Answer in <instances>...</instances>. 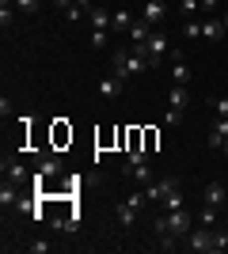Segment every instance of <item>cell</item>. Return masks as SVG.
Here are the masks:
<instances>
[{
  "label": "cell",
  "instance_id": "cell-4",
  "mask_svg": "<svg viewBox=\"0 0 228 254\" xmlns=\"http://www.w3.org/2000/svg\"><path fill=\"white\" fill-rule=\"evenodd\" d=\"M186 247H190L194 254H213V228L194 224V228H190V235H186Z\"/></svg>",
  "mask_w": 228,
  "mask_h": 254
},
{
  "label": "cell",
  "instance_id": "cell-19",
  "mask_svg": "<svg viewBox=\"0 0 228 254\" xmlns=\"http://www.w3.org/2000/svg\"><path fill=\"white\" fill-rule=\"evenodd\" d=\"M110 19H114V11H107V8H91V23H95V31H110Z\"/></svg>",
  "mask_w": 228,
  "mask_h": 254
},
{
  "label": "cell",
  "instance_id": "cell-31",
  "mask_svg": "<svg viewBox=\"0 0 228 254\" xmlns=\"http://www.w3.org/2000/svg\"><path fill=\"white\" fill-rule=\"evenodd\" d=\"M163 122H171V126H179V122H183V110H171V106H167V118H163Z\"/></svg>",
  "mask_w": 228,
  "mask_h": 254
},
{
  "label": "cell",
  "instance_id": "cell-2",
  "mask_svg": "<svg viewBox=\"0 0 228 254\" xmlns=\"http://www.w3.org/2000/svg\"><path fill=\"white\" fill-rule=\"evenodd\" d=\"M133 53H141L149 64H160V57H171V42H167L163 31H152V38L141 42V46H133Z\"/></svg>",
  "mask_w": 228,
  "mask_h": 254
},
{
  "label": "cell",
  "instance_id": "cell-34",
  "mask_svg": "<svg viewBox=\"0 0 228 254\" xmlns=\"http://www.w3.org/2000/svg\"><path fill=\"white\" fill-rule=\"evenodd\" d=\"M54 4H57V8H61V11H65V8H69V4H73V0H54Z\"/></svg>",
  "mask_w": 228,
  "mask_h": 254
},
{
  "label": "cell",
  "instance_id": "cell-25",
  "mask_svg": "<svg viewBox=\"0 0 228 254\" xmlns=\"http://www.w3.org/2000/svg\"><path fill=\"white\" fill-rule=\"evenodd\" d=\"M183 34H186V38H190V42H198V38H202V23H198V19H186Z\"/></svg>",
  "mask_w": 228,
  "mask_h": 254
},
{
  "label": "cell",
  "instance_id": "cell-29",
  "mask_svg": "<svg viewBox=\"0 0 228 254\" xmlns=\"http://www.w3.org/2000/svg\"><path fill=\"white\" fill-rule=\"evenodd\" d=\"M91 46L103 50V46H107V31H91Z\"/></svg>",
  "mask_w": 228,
  "mask_h": 254
},
{
  "label": "cell",
  "instance_id": "cell-10",
  "mask_svg": "<svg viewBox=\"0 0 228 254\" xmlns=\"http://www.w3.org/2000/svg\"><path fill=\"white\" fill-rule=\"evenodd\" d=\"M225 140H228V118H217L213 129H209V137H206V144H209V148H221Z\"/></svg>",
  "mask_w": 228,
  "mask_h": 254
},
{
  "label": "cell",
  "instance_id": "cell-36",
  "mask_svg": "<svg viewBox=\"0 0 228 254\" xmlns=\"http://www.w3.org/2000/svg\"><path fill=\"white\" fill-rule=\"evenodd\" d=\"M221 19H225V31H228V8H225V11H221Z\"/></svg>",
  "mask_w": 228,
  "mask_h": 254
},
{
  "label": "cell",
  "instance_id": "cell-5",
  "mask_svg": "<svg viewBox=\"0 0 228 254\" xmlns=\"http://www.w3.org/2000/svg\"><path fill=\"white\" fill-rule=\"evenodd\" d=\"M190 228H194V224H190V212H186V205H183V209H175V212H167V232H171V235L186 239V235H190Z\"/></svg>",
  "mask_w": 228,
  "mask_h": 254
},
{
  "label": "cell",
  "instance_id": "cell-30",
  "mask_svg": "<svg viewBox=\"0 0 228 254\" xmlns=\"http://www.w3.org/2000/svg\"><path fill=\"white\" fill-rule=\"evenodd\" d=\"M27 251H31V254H46V251H50V243H42V239H38V243H27Z\"/></svg>",
  "mask_w": 228,
  "mask_h": 254
},
{
  "label": "cell",
  "instance_id": "cell-24",
  "mask_svg": "<svg viewBox=\"0 0 228 254\" xmlns=\"http://www.w3.org/2000/svg\"><path fill=\"white\" fill-rule=\"evenodd\" d=\"M213 220H217V209H213V205H202V212H198V224L213 228Z\"/></svg>",
  "mask_w": 228,
  "mask_h": 254
},
{
  "label": "cell",
  "instance_id": "cell-6",
  "mask_svg": "<svg viewBox=\"0 0 228 254\" xmlns=\"http://www.w3.org/2000/svg\"><path fill=\"white\" fill-rule=\"evenodd\" d=\"M225 19H221V15H206V19H202V38H206V42H221V38H225Z\"/></svg>",
  "mask_w": 228,
  "mask_h": 254
},
{
  "label": "cell",
  "instance_id": "cell-12",
  "mask_svg": "<svg viewBox=\"0 0 228 254\" xmlns=\"http://www.w3.org/2000/svg\"><path fill=\"white\" fill-rule=\"evenodd\" d=\"M114 220H118L122 228H133V224H137V209H133L130 201H118L114 205Z\"/></svg>",
  "mask_w": 228,
  "mask_h": 254
},
{
  "label": "cell",
  "instance_id": "cell-33",
  "mask_svg": "<svg viewBox=\"0 0 228 254\" xmlns=\"http://www.w3.org/2000/svg\"><path fill=\"white\" fill-rule=\"evenodd\" d=\"M73 4H80L84 11H91V8H95V0H73Z\"/></svg>",
  "mask_w": 228,
  "mask_h": 254
},
{
  "label": "cell",
  "instance_id": "cell-16",
  "mask_svg": "<svg viewBox=\"0 0 228 254\" xmlns=\"http://www.w3.org/2000/svg\"><path fill=\"white\" fill-rule=\"evenodd\" d=\"M171 61H175V64H171V76H175V84H186V80H190V64H186V61H183V57H179L175 50H171Z\"/></svg>",
  "mask_w": 228,
  "mask_h": 254
},
{
  "label": "cell",
  "instance_id": "cell-17",
  "mask_svg": "<svg viewBox=\"0 0 228 254\" xmlns=\"http://www.w3.org/2000/svg\"><path fill=\"white\" fill-rule=\"evenodd\" d=\"M167 99H171V110H183V114H186V103H190V95H186V84H175Z\"/></svg>",
  "mask_w": 228,
  "mask_h": 254
},
{
  "label": "cell",
  "instance_id": "cell-7",
  "mask_svg": "<svg viewBox=\"0 0 228 254\" xmlns=\"http://www.w3.org/2000/svg\"><path fill=\"white\" fill-rule=\"evenodd\" d=\"M152 31H156V27H152V23L141 15V19H133V27H130L126 34H130V42H133V46H141V42H149V38H152Z\"/></svg>",
  "mask_w": 228,
  "mask_h": 254
},
{
  "label": "cell",
  "instance_id": "cell-20",
  "mask_svg": "<svg viewBox=\"0 0 228 254\" xmlns=\"http://www.w3.org/2000/svg\"><path fill=\"white\" fill-rule=\"evenodd\" d=\"M0 205L11 209V205H19V193H15V182H4V190H0Z\"/></svg>",
  "mask_w": 228,
  "mask_h": 254
},
{
  "label": "cell",
  "instance_id": "cell-8",
  "mask_svg": "<svg viewBox=\"0 0 228 254\" xmlns=\"http://www.w3.org/2000/svg\"><path fill=\"white\" fill-rule=\"evenodd\" d=\"M122 91H126V80H122V76H103V80H99V95H107V99H118Z\"/></svg>",
  "mask_w": 228,
  "mask_h": 254
},
{
  "label": "cell",
  "instance_id": "cell-32",
  "mask_svg": "<svg viewBox=\"0 0 228 254\" xmlns=\"http://www.w3.org/2000/svg\"><path fill=\"white\" fill-rule=\"evenodd\" d=\"M202 11H206V15H217V0H202Z\"/></svg>",
  "mask_w": 228,
  "mask_h": 254
},
{
  "label": "cell",
  "instance_id": "cell-15",
  "mask_svg": "<svg viewBox=\"0 0 228 254\" xmlns=\"http://www.w3.org/2000/svg\"><path fill=\"white\" fill-rule=\"evenodd\" d=\"M4 175H8V179L15 182V186H19V182H27V179H31V171L23 167V163H15V159H11V163H8V159H4Z\"/></svg>",
  "mask_w": 228,
  "mask_h": 254
},
{
  "label": "cell",
  "instance_id": "cell-21",
  "mask_svg": "<svg viewBox=\"0 0 228 254\" xmlns=\"http://www.w3.org/2000/svg\"><path fill=\"white\" fill-rule=\"evenodd\" d=\"M160 209H163V212H175V209H183V190L167 193V197H163V201H160Z\"/></svg>",
  "mask_w": 228,
  "mask_h": 254
},
{
  "label": "cell",
  "instance_id": "cell-35",
  "mask_svg": "<svg viewBox=\"0 0 228 254\" xmlns=\"http://www.w3.org/2000/svg\"><path fill=\"white\" fill-rule=\"evenodd\" d=\"M221 156H225V159H228V140H225V144H221Z\"/></svg>",
  "mask_w": 228,
  "mask_h": 254
},
{
  "label": "cell",
  "instance_id": "cell-28",
  "mask_svg": "<svg viewBox=\"0 0 228 254\" xmlns=\"http://www.w3.org/2000/svg\"><path fill=\"white\" fill-rule=\"evenodd\" d=\"M80 15H84V8H80V4H69V8H65V19H69V23H76Z\"/></svg>",
  "mask_w": 228,
  "mask_h": 254
},
{
  "label": "cell",
  "instance_id": "cell-3",
  "mask_svg": "<svg viewBox=\"0 0 228 254\" xmlns=\"http://www.w3.org/2000/svg\"><path fill=\"white\" fill-rule=\"evenodd\" d=\"M175 190H183V179H179V175H163L160 182H149V186H145V197H149V201H163V197L175 193Z\"/></svg>",
  "mask_w": 228,
  "mask_h": 254
},
{
  "label": "cell",
  "instance_id": "cell-18",
  "mask_svg": "<svg viewBox=\"0 0 228 254\" xmlns=\"http://www.w3.org/2000/svg\"><path fill=\"white\" fill-rule=\"evenodd\" d=\"M133 27V15L126 8H114V19H110V31H130Z\"/></svg>",
  "mask_w": 228,
  "mask_h": 254
},
{
  "label": "cell",
  "instance_id": "cell-22",
  "mask_svg": "<svg viewBox=\"0 0 228 254\" xmlns=\"http://www.w3.org/2000/svg\"><path fill=\"white\" fill-rule=\"evenodd\" d=\"M221 251H228V232L225 228H213V254H221Z\"/></svg>",
  "mask_w": 228,
  "mask_h": 254
},
{
  "label": "cell",
  "instance_id": "cell-26",
  "mask_svg": "<svg viewBox=\"0 0 228 254\" xmlns=\"http://www.w3.org/2000/svg\"><path fill=\"white\" fill-rule=\"evenodd\" d=\"M209 106L217 110V118H228V95H217V99H209Z\"/></svg>",
  "mask_w": 228,
  "mask_h": 254
},
{
  "label": "cell",
  "instance_id": "cell-11",
  "mask_svg": "<svg viewBox=\"0 0 228 254\" xmlns=\"http://www.w3.org/2000/svg\"><path fill=\"white\" fill-rule=\"evenodd\" d=\"M38 175H46V179H57V175H61V159H57L54 152L38 156Z\"/></svg>",
  "mask_w": 228,
  "mask_h": 254
},
{
  "label": "cell",
  "instance_id": "cell-9",
  "mask_svg": "<svg viewBox=\"0 0 228 254\" xmlns=\"http://www.w3.org/2000/svg\"><path fill=\"white\" fill-rule=\"evenodd\" d=\"M225 197H228V190L221 186V182H209L206 190H202V201L213 205V209H221V205H225Z\"/></svg>",
  "mask_w": 228,
  "mask_h": 254
},
{
  "label": "cell",
  "instance_id": "cell-1",
  "mask_svg": "<svg viewBox=\"0 0 228 254\" xmlns=\"http://www.w3.org/2000/svg\"><path fill=\"white\" fill-rule=\"evenodd\" d=\"M145 68H149V61H145L141 53H133V50H114V57H110V72L122 76L126 84H130L133 76H141Z\"/></svg>",
  "mask_w": 228,
  "mask_h": 254
},
{
  "label": "cell",
  "instance_id": "cell-14",
  "mask_svg": "<svg viewBox=\"0 0 228 254\" xmlns=\"http://www.w3.org/2000/svg\"><path fill=\"white\" fill-rule=\"evenodd\" d=\"M163 15H167V4H163V0H149V4H145V19H149L152 27H160Z\"/></svg>",
  "mask_w": 228,
  "mask_h": 254
},
{
  "label": "cell",
  "instance_id": "cell-23",
  "mask_svg": "<svg viewBox=\"0 0 228 254\" xmlns=\"http://www.w3.org/2000/svg\"><path fill=\"white\" fill-rule=\"evenodd\" d=\"M179 11H183L186 19H194L198 11H202V0H179Z\"/></svg>",
  "mask_w": 228,
  "mask_h": 254
},
{
  "label": "cell",
  "instance_id": "cell-13",
  "mask_svg": "<svg viewBox=\"0 0 228 254\" xmlns=\"http://www.w3.org/2000/svg\"><path fill=\"white\" fill-rule=\"evenodd\" d=\"M122 171H126V179L137 182V186H149V182H152V167H149V163H137V167H122Z\"/></svg>",
  "mask_w": 228,
  "mask_h": 254
},
{
  "label": "cell",
  "instance_id": "cell-27",
  "mask_svg": "<svg viewBox=\"0 0 228 254\" xmlns=\"http://www.w3.org/2000/svg\"><path fill=\"white\" fill-rule=\"evenodd\" d=\"M15 8H19L23 15H34V11H38V0H15Z\"/></svg>",
  "mask_w": 228,
  "mask_h": 254
}]
</instances>
